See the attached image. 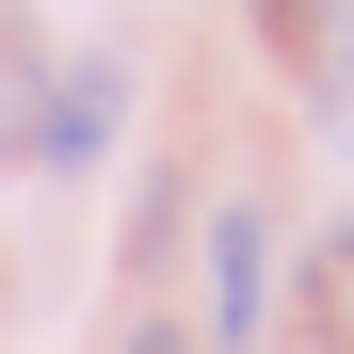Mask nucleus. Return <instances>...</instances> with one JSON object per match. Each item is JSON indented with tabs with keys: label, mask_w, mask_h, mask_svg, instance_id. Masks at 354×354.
I'll list each match as a JSON object with an SVG mask.
<instances>
[{
	"label": "nucleus",
	"mask_w": 354,
	"mask_h": 354,
	"mask_svg": "<svg viewBox=\"0 0 354 354\" xmlns=\"http://www.w3.org/2000/svg\"><path fill=\"white\" fill-rule=\"evenodd\" d=\"M322 354H354V225L322 242Z\"/></svg>",
	"instance_id": "obj_3"
},
{
	"label": "nucleus",
	"mask_w": 354,
	"mask_h": 354,
	"mask_svg": "<svg viewBox=\"0 0 354 354\" xmlns=\"http://www.w3.org/2000/svg\"><path fill=\"white\" fill-rule=\"evenodd\" d=\"M258 306H274V225L209 209V354H258Z\"/></svg>",
	"instance_id": "obj_1"
},
{
	"label": "nucleus",
	"mask_w": 354,
	"mask_h": 354,
	"mask_svg": "<svg viewBox=\"0 0 354 354\" xmlns=\"http://www.w3.org/2000/svg\"><path fill=\"white\" fill-rule=\"evenodd\" d=\"M113 113H129V65H65V81L32 97V161H97Z\"/></svg>",
	"instance_id": "obj_2"
},
{
	"label": "nucleus",
	"mask_w": 354,
	"mask_h": 354,
	"mask_svg": "<svg viewBox=\"0 0 354 354\" xmlns=\"http://www.w3.org/2000/svg\"><path fill=\"white\" fill-rule=\"evenodd\" d=\"M129 354H194V338H177V322H145V338H129Z\"/></svg>",
	"instance_id": "obj_4"
}]
</instances>
